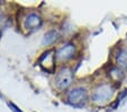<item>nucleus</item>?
I'll list each match as a JSON object with an SVG mask.
<instances>
[{
	"instance_id": "nucleus-1",
	"label": "nucleus",
	"mask_w": 127,
	"mask_h": 112,
	"mask_svg": "<svg viewBox=\"0 0 127 112\" xmlns=\"http://www.w3.org/2000/svg\"><path fill=\"white\" fill-rule=\"evenodd\" d=\"M114 87L110 84H101L95 90L92 94V101L98 105L106 104L108 101L113 98Z\"/></svg>"
},
{
	"instance_id": "nucleus-2",
	"label": "nucleus",
	"mask_w": 127,
	"mask_h": 112,
	"mask_svg": "<svg viewBox=\"0 0 127 112\" xmlns=\"http://www.w3.org/2000/svg\"><path fill=\"white\" fill-rule=\"evenodd\" d=\"M72 81H73V73H72V70L70 68H67V67L62 68L59 71V74L56 75V78H55L56 87L61 91H64L72 84Z\"/></svg>"
},
{
	"instance_id": "nucleus-3",
	"label": "nucleus",
	"mask_w": 127,
	"mask_h": 112,
	"mask_svg": "<svg viewBox=\"0 0 127 112\" xmlns=\"http://www.w3.org/2000/svg\"><path fill=\"white\" fill-rule=\"evenodd\" d=\"M88 100V92L83 87H77L67 94V101L73 105H81Z\"/></svg>"
},
{
	"instance_id": "nucleus-4",
	"label": "nucleus",
	"mask_w": 127,
	"mask_h": 112,
	"mask_svg": "<svg viewBox=\"0 0 127 112\" xmlns=\"http://www.w3.org/2000/svg\"><path fill=\"white\" fill-rule=\"evenodd\" d=\"M39 65L48 73H53L55 68V52L54 50H48L44 52L39 58Z\"/></svg>"
},
{
	"instance_id": "nucleus-5",
	"label": "nucleus",
	"mask_w": 127,
	"mask_h": 112,
	"mask_svg": "<svg viewBox=\"0 0 127 112\" xmlns=\"http://www.w3.org/2000/svg\"><path fill=\"white\" fill-rule=\"evenodd\" d=\"M75 54V46L74 44L67 43L63 45L58 52H56V59L63 61V60H69Z\"/></svg>"
},
{
	"instance_id": "nucleus-6",
	"label": "nucleus",
	"mask_w": 127,
	"mask_h": 112,
	"mask_svg": "<svg viewBox=\"0 0 127 112\" xmlns=\"http://www.w3.org/2000/svg\"><path fill=\"white\" fill-rule=\"evenodd\" d=\"M42 24V18L37 14H29L25 18V27L27 29H35Z\"/></svg>"
},
{
	"instance_id": "nucleus-7",
	"label": "nucleus",
	"mask_w": 127,
	"mask_h": 112,
	"mask_svg": "<svg viewBox=\"0 0 127 112\" xmlns=\"http://www.w3.org/2000/svg\"><path fill=\"white\" fill-rule=\"evenodd\" d=\"M109 77L111 78V81L115 82V83H120L122 79L124 78V73L120 68L118 67H114L109 70Z\"/></svg>"
},
{
	"instance_id": "nucleus-8",
	"label": "nucleus",
	"mask_w": 127,
	"mask_h": 112,
	"mask_svg": "<svg viewBox=\"0 0 127 112\" xmlns=\"http://www.w3.org/2000/svg\"><path fill=\"white\" fill-rule=\"evenodd\" d=\"M117 65L120 69H127V51L126 50H120L116 57Z\"/></svg>"
},
{
	"instance_id": "nucleus-9",
	"label": "nucleus",
	"mask_w": 127,
	"mask_h": 112,
	"mask_svg": "<svg viewBox=\"0 0 127 112\" xmlns=\"http://www.w3.org/2000/svg\"><path fill=\"white\" fill-rule=\"evenodd\" d=\"M58 32L56 31H50L47 32L45 34V36H44V40H43V44H46V45H48V44H52L53 42H55L56 40H58Z\"/></svg>"
}]
</instances>
